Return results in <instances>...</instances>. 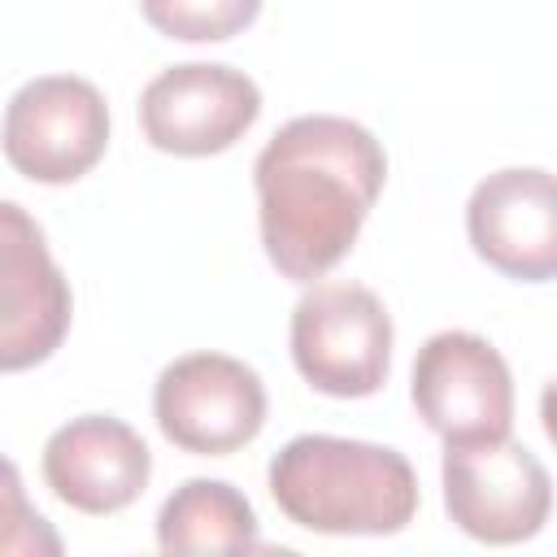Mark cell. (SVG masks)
Here are the masks:
<instances>
[{"label": "cell", "instance_id": "cell-1", "mask_svg": "<svg viewBox=\"0 0 557 557\" xmlns=\"http://www.w3.org/2000/svg\"><path fill=\"white\" fill-rule=\"evenodd\" d=\"M387 178L383 144L352 117L300 113L252 161L257 222L278 274L322 278L357 239Z\"/></svg>", "mask_w": 557, "mask_h": 557}, {"label": "cell", "instance_id": "cell-2", "mask_svg": "<svg viewBox=\"0 0 557 557\" xmlns=\"http://www.w3.org/2000/svg\"><path fill=\"white\" fill-rule=\"evenodd\" d=\"M270 496L322 535H396L418 513V474L387 444L296 435L270 457Z\"/></svg>", "mask_w": 557, "mask_h": 557}, {"label": "cell", "instance_id": "cell-3", "mask_svg": "<svg viewBox=\"0 0 557 557\" xmlns=\"http://www.w3.org/2000/svg\"><path fill=\"white\" fill-rule=\"evenodd\" d=\"M292 361L326 396H370L392 366V313L361 283H313L292 309Z\"/></svg>", "mask_w": 557, "mask_h": 557}, {"label": "cell", "instance_id": "cell-4", "mask_svg": "<svg viewBox=\"0 0 557 557\" xmlns=\"http://www.w3.org/2000/svg\"><path fill=\"white\" fill-rule=\"evenodd\" d=\"M409 396L448 448L509 440L513 379L505 357L474 331H435L413 357Z\"/></svg>", "mask_w": 557, "mask_h": 557}, {"label": "cell", "instance_id": "cell-5", "mask_svg": "<svg viewBox=\"0 0 557 557\" xmlns=\"http://www.w3.org/2000/svg\"><path fill=\"white\" fill-rule=\"evenodd\" d=\"M109 144V104L78 74L26 78L4 104V157L35 183L83 178Z\"/></svg>", "mask_w": 557, "mask_h": 557}, {"label": "cell", "instance_id": "cell-6", "mask_svg": "<svg viewBox=\"0 0 557 557\" xmlns=\"http://www.w3.org/2000/svg\"><path fill=\"white\" fill-rule=\"evenodd\" d=\"M152 413L161 435L200 457H222L244 448L265 422L261 374L226 352L174 357L152 387Z\"/></svg>", "mask_w": 557, "mask_h": 557}, {"label": "cell", "instance_id": "cell-7", "mask_svg": "<svg viewBox=\"0 0 557 557\" xmlns=\"http://www.w3.org/2000/svg\"><path fill=\"white\" fill-rule=\"evenodd\" d=\"M444 509L483 544H522L540 535L553 509V479L544 461L518 440L444 448Z\"/></svg>", "mask_w": 557, "mask_h": 557}, {"label": "cell", "instance_id": "cell-8", "mask_svg": "<svg viewBox=\"0 0 557 557\" xmlns=\"http://www.w3.org/2000/svg\"><path fill=\"white\" fill-rule=\"evenodd\" d=\"M261 113V87L226 61L165 65L139 91V126L152 148L209 157L231 148Z\"/></svg>", "mask_w": 557, "mask_h": 557}, {"label": "cell", "instance_id": "cell-9", "mask_svg": "<svg viewBox=\"0 0 557 557\" xmlns=\"http://www.w3.org/2000/svg\"><path fill=\"white\" fill-rule=\"evenodd\" d=\"M466 235L474 252L509 278H557V174L509 165L479 178L466 200Z\"/></svg>", "mask_w": 557, "mask_h": 557}, {"label": "cell", "instance_id": "cell-10", "mask_svg": "<svg viewBox=\"0 0 557 557\" xmlns=\"http://www.w3.org/2000/svg\"><path fill=\"white\" fill-rule=\"evenodd\" d=\"M70 283L17 200L0 205V366L44 361L70 331Z\"/></svg>", "mask_w": 557, "mask_h": 557}, {"label": "cell", "instance_id": "cell-11", "mask_svg": "<svg viewBox=\"0 0 557 557\" xmlns=\"http://www.w3.org/2000/svg\"><path fill=\"white\" fill-rule=\"evenodd\" d=\"M152 474L144 435L113 413H83L57 426L44 444V483L78 513L126 509Z\"/></svg>", "mask_w": 557, "mask_h": 557}, {"label": "cell", "instance_id": "cell-12", "mask_svg": "<svg viewBox=\"0 0 557 557\" xmlns=\"http://www.w3.org/2000/svg\"><path fill=\"white\" fill-rule=\"evenodd\" d=\"M161 557H235L257 544V509L226 479H183L157 509Z\"/></svg>", "mask_w": 557, "mask_h": 557}, {"label": "cell", "instance_id": "cell-13", "mask_svg": "<svg viewBox=\"0 0 557 557\" xmlns=\"http://www.w3.org/2000/svg\"><path fill=\"white\" fill-rule=\"evenodd\" d=\"M257 13V0H144V17L178 39H226Z\"/></svg>", "mask_w": 557, "mask_h": 557}, {"label": "cell", "instance_id": "cell-14", "mask_svg": "<svg viewBox=\"0 0 557 557\" xmlns=\"http://www.w3.org/2000/svg\"><path fill=\"white\" fill-rule=\"evenodd\" d=\"M0 557H61L57 527L26 505L22 474L13 461H4V522H0Z\"/></svg>", "mask_w": 557, "mask_h": 557}, {"label": "cell", "instance_id": "cell-15", "mask_svg": "<svg viewBox=\"0 0 557 557\" xmlns=\"http://www.w3.org/2000/svg\"><path fill=\"white\" fill-rule=\"evenodd\" d=\"M540 422H544V435L557 444V379H548L540 392Z\"/></svg>", "mask_w": 557, "mask_h": 557}, {"label": "cell", "instance_id": "cell-16", "mask_svg": "<svg viewBox=\"0 0 557 557\" xmlns=\"http://www.w3.org/2000/svg\"><path fill=\"white\" fill-rule=\"evenodd\" d=\"M235 557H305V553H296V548H287V544H248V548L235 553Z\"/></svg>", "mask_w": 557, "mask_h": 557}, {"label": "cell", "instance_id": "cell-17", "mask_svg": "<svg viewBox=\"0 0 557 557\" xmlns=\"http://www.w3.org/2000/svg\"><path fill=\"white\" fill-rule=\"evenodd\" d=\"M135 557H152V553H135Z\"/></svg>", "mask_w": 557, "mask_h": 557}]
</instances>
